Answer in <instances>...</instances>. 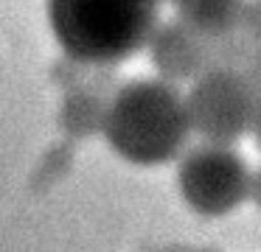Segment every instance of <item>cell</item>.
Listing matches in <instances>:
<instances>
[{"label":"cell","mask_w":261,"mask_h":252,"mask_svg":"<svg viewBox=\"0 0 261 252\" xmlns=\"http://www.w3.org/2000/svg\"><path fill=\"white\" fill-rule=\"evenodd\" d=\"M118 157L135 165H160L186 149L191 123L186 98L166 78H141L115 90L101 126Z\"/></svg>","instance_id":"6da1fadb"},{"label":"cell","mask_w":261,"mask_h":252,"mask_svg":"<svg viewBox=\"0 0 261 252\" xmlns=\"http://www.w3.org/2000/svg\"><path fill=\"white\" fill-rule=\"evenodd\" d=\"M160 0H48L54 37L73 62L113 67L135 56L158 25Z\"/></svg>","instance_id":"7a4b0ae2"},{"label":"cell","mask_w":261,"mask_h":252,"mask_svg":"<svg viewBox=\"0 0 261 252\" xmlns=\"http://www.w3.org/2000/svg\"><path fill=\"white\" fill-rule=\"evenodd\" d=\"M258 90L250 84L244 70L208 67L191 81L186 95V112L191 132L205 143L233 146L250 132Z\"/></svg>","instance_id":"3957f363"},{"label":"cell","mask_w":261,"mask_h":252,"mask_svg":"<svg viewBox=\"0 0 261 252\" xmlns=\"http://www.w3.org/2000/svg\"><path fill=\"white\" fill-rule=\"evenodd\" d=\"M186 205L199 216H227L247 199L250 168L230 146L205 143L186 151L177 171Z\"/></svg>","instance_id":"277c9868"},{"label":"cell","mask_w":261,"mask_h":252,"mask_svg":"<svg viewBox=\"0 0 261 252\" xmlns=\"http://www.w3.org/2000/svg\"><path fill=\"white\" fill-rule=\"evenodd\" d=\"M146 45L154 70L171 84L194 81L199 73L208 70V37L186 25L180 17L154 25Z\"/></svg>","instance_id":"5b68a950"},{"label":"cell","mask_w":261,"mask_h":252,"mask_svg":"<svg viewBox=\"0 0 261 252\" xmlns=\"http://www.w3.org/2000/svg\"><path fill=\"white\" fill-rule=\"evenodd\" d=\"M244 0H177V17L202 37H216L239 28Z\"/></svg>","instance_id":"8992f818"},{"label":"cell","mask_w":261,"mask_h":252,"mask_svg":"<svg viewBox=\"0 0 261 252\" xmlns=\"http://www.w3.org/2000/svg\"><path fill=\"white\" fill-rule=\"evenodd\" d=\"M255 45L244 37L242 31H227L208 37V67H233V70H244L250 62Z\"/></svg>","instance_id":"52a82bcc"},{"label":"cell","mask_w":261,"mask_h":252,"mask_svg":"<svg viewBox=\"0 0 261 252\" xmlns=\"http://www.w3.org/2000/svg\"><path fill=\"white\" fill-rule=\"evenodd\" d=\"M104 112H107V104H101L96 95H82V98L68 104L70 123L79 129V134H87L96 126H104Z\"/></svg>","instance_id":"ba28073f"},{"label":"cell","mask_w":261,"mask_h":252,"mask_svg":"<svg viewBox=\"0 0 261 252\" xmlns=\"http://www.w3.org/2000/svg\"><path fill=\"white\" fill-rule=\"evenodd\" d=\"M239 31L253 45H261V0H244L242 17H239Z\"/></svg>","instance_id":"9c48e42d"},{"label":"cell","mask_w":261,"mask_h":252,"mask_svg":"<svg viewBox=\"0 0 261 252\" xmlns=\"http://www.w3.org/2000/svg\"><path fill=\"white\" fill-rule=\"evenodd\" d=\"M244 76H247L250 84L261 93V45H255L253 53H250V62H247V67H244Z\"/></svg>","instance_id":"30bf717a"},{"label":"cell","mask_w":261,"mask_h":252,"mask_svg":"<svg viewBox=\"0 0 261 252\" xmlns=\"http://www.w3.org/2000/svg\"><path fill=\"white\" fill-rule=\"evenodd\" d=\"M247 196L261 207V168L255 174H250V185H247Z\"/></svg>","instance_id":"8fae6325"},{"label":"cell","mask_w":261,"mask_h":252,"mask_svg":"<svg viewBox=\"0 0 261 252\" xmlns=\"http://www.w3.org/2000/svg\"><path fill=\"white\" fill-rule=\"evenodd\" d=\"M250 132L255 134V143H258V149H261V93H258V98H255V109H253V123H250Z\"/></svg>","instance_id":"7c38bea8"},{"label":"cell","mask_w":261,"mask_h":252,"mask_svg":"<svg viewBox=\"0 0 261 252\" xmlns=\"http://www.w3.org/2000/svg\"><path fill=\"white\" fill-rule=\"evenodd\" d=\"M197 252H216V249H197Z\"/></svg>","instance_id":"4fadbf2b"},{"label":"cell","mask_w":261,"mask_h":252,"mask_svg":"<svg viewBox=\"0 0 261 252\" xmlns=\"http://www.w3.org/2000/svg\"><path fill=\"white\" fill-rule=\"evenodd\" d=\"M171 3H177V0H171Z\"/></svg>","instance_id":"5bb4252c"}]
</instances>
